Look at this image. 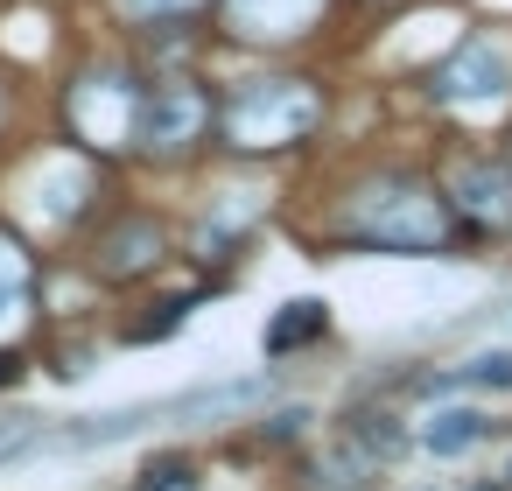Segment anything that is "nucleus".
<instances>
[{"instance_id": "nucleus-1", "label": "nucleus", "mask_w": 512, "mask_h": 491, "mask_svg": "<svg viewBox=\"0 0 512 491\" xmlns=\"http://www.w3.org/2000/svg\"><path fill=\"white\" fill-rule=\"evenodd\" d=\"M344 225H351V239H372V246H393V253H435L449 239V211L414 176L358 190L351 211H344Z\"/></svg>"}, {"instance_id": "nucleus-2", "label": "nucleus", "mask_w": 512, "mask_h": 491, "mask_svg": "<svg viewBox=\"0 0 512 491\" xmlns=\"http://www.w3.org/2000/svg\"><path fill=\"white\" fill-rule=\"evenodd\" d=\"M316 113L323 106L302 78H260L225 106V134H232V148H281V141H302L316 127Z\"/></svg>"}, {"instance_id": "nucleus-3", "label": "nucleus", "mask_w": 512, "mask_h": 491, "mask_svg": "<svg viewBox=\"0 0 512 491\" xmlns=\"http://www.w3.org/2000/svg\"><path fill=\"white\" fill-rule=\"evenodd\" d=\"M197 127H204V92H197L190 78H169V85H148V92H141L134 134H141L148 148H183V141H197Z\"/></svg>"}, {"instance_id": "nucleus-4", "label": "nucleus", "mask_w": 512, "mask_h": 491, "mask_svg": "<svg viewBox=\"0 0 512 491\" xmlns=\"http://www.w3.org/2000/svg\"><path fill=\"white\" fill-rule=\"evenodd\" d=\"M71 120H78V134L92 148H120L134 134V120H141V92H127L120 78H92V85H78Z\"/></svg>"}, {"instance_id": "nucleus-5", "label": "nucleus", "mask_w": 512, "mask_h": 491, "mask_svg": "<svg viewBox=\"0 0 512 491\" xmlns=\"http://www.w3.org/2000/svg\"><path fill=\"white\" fill-rule=\"evenodd\" d=\"M505 85H512V64H505L491 43H463V50L435 71V99H470V106H491V99H505Z\"/></svg>"}, {"instance_id": "nucleus-6", "label": "nucleus", "mask_w": 512, "mask_h": 491, "mask_svg": "<svg viewBox=\"0 0 512 491\" xmlns=\"http://www.w3.org/2000/svg\"><path fill=\"white\" fill-rule=\"evenodd\" d=\"M456 211H463V225H477V232H505V225H512V169L470 162V169L456 176Z\"/></svg>"}, {"instance_id": "nucleus-7", "label": "nucleus", "mask_w": 512, "mask_h": 491, "mask_svg": "<svg viewBox=\"0 0 512 491\" xmlns=\"http://www.w3.org/2000/svg\"><path fill=\"white\" fill-rule=\"evenodd\" d=\"M155 260H162V232H155L148 218L113 225V232L99 239V267H106V274H148Z\"/></svg>"}, {"instance_id": "nucleus-8", "label": "nucleus", "mask_w": 512, "mask_h": 491, "mask_svg": "<svg viewBox=\"0 0 512 491\" xmlns=\"http://www.w3.org/2000/svg\"><path fill=\"white\" fill-rule=\"evenodd\" d=\"M344 442H358L365 456H400L407 449V421L386 414V407H358V414H344Z\"/></svg>"}, {"instance_id": "nucleus-9", "label": "nucleus", "mask_w": 512, "mask_h": 491, "mask_svg": "<svg viewBox=\"0 0 512 491\" xmlns=\"http://www.w3.org/2000/svg\"><path fill=\"white\" fill-rule=\"evenodd\" d=\"M484 435H491V414H477V407H442L421 442H428L435 456H463V449H477Z\"/></svg>"}, {"instance_id": "nucleus-10", "label": "nucleus", "mask_w": 512, "mask_h": 491, "mask_svg": "<svg viewBox=\"0 0 512 491\" xmlns=\"http://www.w3.org/2000/svg\"><path fill=\"white\" fill-rule=\"evenodd\" d=\"M295 15H316V0H232V22L253 36H288Z\"/></svg>"}, {"instance_id": "nucleus-11", "label": "nucleus", "mask_w": 512, "mask_h": 491, "mask_svg": "<svg viewBox=\"0 0 512 491\" xmlns=\"http://www.w3.org/2000/svg\"><path fill=\"white\" fill-rule=\"evenodd\" d=\"M316 330H323V302H316V295H302V302H288V309H281V316L267 323V351L281 358V351H295V344H309Z\"/></svg>"}, {"instance_id": "nucleus-12", "label": "nucleus", "mask_w": 512, "mask_h": 491, "mask_svg": "<svg viewBox=\"0 0 512 491\" xmlns=\"http://www.w3.org/2000/svg\"><path fill=\"white\" fill-rule=\"evenodd\" d=\"M148 414H155V407H120V414L71 421V428H64V442H71V449H99V442H120V435H134V428H148Z\"/></svg>"}, {"instance_id": "nucleus-13", "label": "nucleus", "mask_w": 512, "mask_h": 491, "mask_svg": "<svg viewBox=\"0 0 512 491\" xmlns=\"http://www.w3.org/2000/svg\"><path fill=\"white\" fill-rule=\"evenodd\" d=\"M22 302H29V260H22V246L0 239V330L22 323Z\"/></svg>"}, {"instance_id": "nucleus-14", "label": "nucleus", "mask_w": 512, "mask_h": 491, "mask_svg": "<svg viewBox=\"0 0 512 491\" xmlns=\"http://www.w3.org/2000/svg\"><path fill=\"white\" fill-rule=\"evenodd\" d=\"M428 386H512V351H484V358H470L463 372L428 379Z\"/></svg>"}, {"instance_id": "nucleus-15", "label": "nucleus", "mask_w": 512, "mask_h": 491, "mask_svg": "<svg viewBox=\"0 0 512 491\" xmlns=\"http://www.w3.org/2000/svg\"><path fill=\"white\" fill-rule=\"evenodd\" d=\"M134 491H197V463L190 456H155Z\"/></svg>"}, {"instance_id": "nucleus-16", "label": "nucleus", "mask_w": 512, "mask_h": 491, "mask_svg": "<svg viewBox=\"0 0 512 491\" xmlns=\"http://www.w3.org/2000/svg\"><path fill=\"white\" fill-rule=\"evenodd\" d=\"M29 442H36V421H29V414H22V421H0V463L22 456Z\"/></svg>"}, {"instance_id": "nucleus-17", "label": "nucleus", "mask_w": 512, "mask_h": 491, "mask_svg": "<svg viewBox=\"0 0 512 491\" xmlns=\"http://www.w3.org/2000/svg\"><path fill=\"white\" fill-rule=\"evenodd\" d=\"M302 428H309V407H281V414L267 421V442H295Z\"/></svg>"}, {"instance_id": "nucleus-18", "label": "nucleus", "mask_w": 512, "mask_h": 491, "mask_svg": "<svg viewBox=\"0 0 512 491\" xmlns=\"http://www.w3.org/2000/svg\"><path fill=\"white\" fill-rule=\"evenodd\" d=\"M470 491H491V484H470Z\"/></svg>"}, {"instance_id": "nucleus-19", "label": "nucleus", "mask_w": 512, "mask_h": 491, "mask_svg": "<svg viewBox=\"0 0 512 491\" xmlns=\"http://www.w3.org/2000/svg\"><path fill=\"white\" fill-rule=\"evenodd\" d=\"M505 477H512V463H505Z\"/></svg>"}]
</instances>
